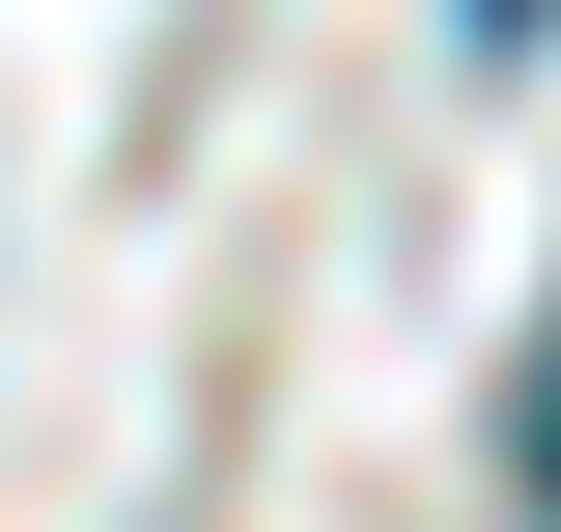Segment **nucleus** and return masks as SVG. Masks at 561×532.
<instances>
[{
  "mask_svg": "<svg viewBox=\"0 0 561 532\" xmlns=\"http://www.w3.org/2000/svg\"><path fill=\"white\" fill-rule=\"evenodd\" d=\"M534 28H561V0H449V57H534Z\"/></svg>",
  "mask_w": 561,
  "mask_h": 532,
  "instance_id": "obj_1",
  "label": "nucleus"
},
{
  "mask_svg": "<svg viewBox=\"0 0 561 532\" xmlns=\"http://www.w3.org/2000/svg\"><path fill=\"white\" fill-rule=\"evenodd\" d=\"M534 505H561V336H534Z\"/></svg>",
  "mask_w": 561,
  "mask_h": 532,
  "instance_id": "obj_2",
  "label": "nucleus"
}]
</instances>
